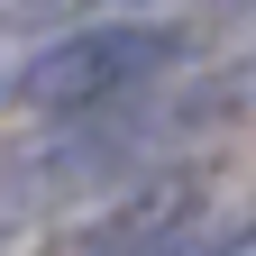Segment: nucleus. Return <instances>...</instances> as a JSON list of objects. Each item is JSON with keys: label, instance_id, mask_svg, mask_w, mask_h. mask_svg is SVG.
<instances>
[{"label": "nucleus", "instance_id": "39448f33", "mask_svg": "<svg viewBox=\"0 0 256 256\" xmlns=\"http://www.w3.org/2000/svg\"><path fill=\"white\" fill-rule=\"evenodd\" d=\"M210 256H256V220H247V229H220V238H210Z\"/></svg>", "mask_w": 256, "mask_h": 256}, {"label": "nucleus", "instance_id": "f257e3e1", "mask_svg": "<svg viewBox=\"0 0 256 256\" xmlns=\"http://www.w3.org/2000/svg\"><path fill=\"white\" fill-rule=\"evenodd\" d=\"M192 64V37L183 28H156V18H92V28H64L46 55H28L18 74V101L37 119H119L138 110L165 74Z\"/></svg>", "mask_w": 256, "mask_h": 256}, {"label": "nucleus", "instance_id": "f03ea898", "mask_svg": "<svg viewBox=\"0 0 256 256\" xmlns=\"http://www.w3.org/2000/svg\"><path fill=\"white\" fill-rule=\"evenodd\" d=\"M210 238H220L210 192L183 174H146L82 229V256H210Z\"/></svg>", "mask_w": 256, "mask_h": 256}, {"label": "nucleus", "instance_id": "7ed1b4c3", "mask_svg": "<svg viewBox=\"0 0 256 256\" xmlns=\"http://www.w3.org/2000/svg\"><path fill=\"white\" fill-rule=\"evenodd\" d=\"M183 119H202V128H256V46L229 55V64H210V74L183 92Z\"/></svg>", "mask_w": 256, "mask_h": 256}, {"label": "nucleus", "instance_id": "20e7f679", "mask_svg": "<svg viewBox=\"0 0 256 256\" xmlns=\"http://www.w3.org/2000/svg\"><path fill=\"white\" fill-rule=\"evenodd\" d=\"M0 10H10L18 28H55V18H82V28H92L110 0H0Z\"/></svg>", "mask_w": 256, "mask_h": 256}]
</instances>
